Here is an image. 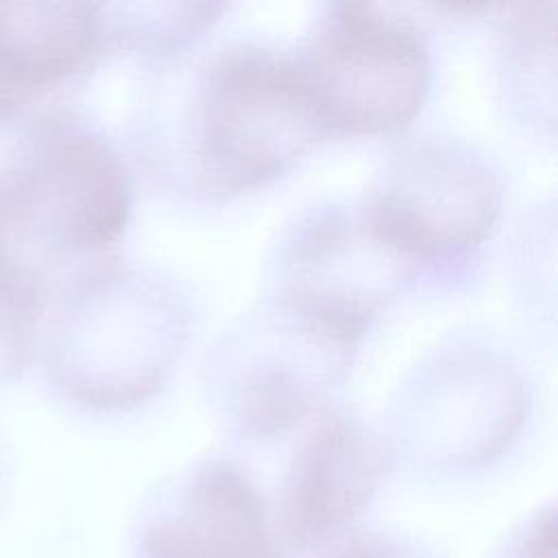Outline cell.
Instances as JSON below:
<instances>
[{"mask_svg": "<svg viewBox=\"0 0 558 558\" xmlns=\"http://www.w3.org/2000/svg\"><path fill=\"white\" fill-rule=\"evenodd\" d=\"M181 142L196 185L231 194L290 168L323 133L294 54L240 41L196 72Z\"/></svg>", "mask_w": 558, "mask_h": 558, "instance_id": "6da1fadb", "label": "cell"}, {"mask_svg": "<svg viewBox=\"0 0 558 558\" xmlns=\"http://www.w3.org/2000/svg\"><path fill=\"white\" fill-rule=\"evenodd\" d=\"M129 214L131 181L120 155L70 111L41 116L0 174V233L35 275L37 255L72 259L107 248Z\"/></svg>", "mask_w": 558, "mask_h": 558, "instance_id": "7a4b0ae2", "label": "cell"}, {"mask_svg": "<svg viewBox=\"0 0 558 558\" xmlns=\"http://www.w3.org/2000/svg\"><path fill=\"white\" fill-rule=\"evenodd\" d=\"M174 288L116 264L76 277L50 329V368L76 399L118 408L157 390L185 338Z\"/></svg>", "mask_w": 558, "mask_h": 558, "instance_id": "3957f363", "label": "cell"}, {"mask_svg": "<svg viewBox=\"0 0 558 558\" xmlns=\"http://www.w3.org/2000/svg\"><path fill=\"white\" fill-rule=\"evenodd\" d=\"M294 59L325 135L397 129L429 89L421 26L377 4H327Z\"/></svg>", "mask_w": 558, "mask_h": 558, "instance_id": "277c9868", "label": "cell"}, {"mask_svg": "<svg viewBox=\"0 0 558 558\" xmlns=\"http://www.w3.org/2000/svg\"><path fill=\"white\" fill-rule=\"evenodd\" d=\"M357 340L275 294L229 331L211 362V384L229 425L270 438L314 412L347 371Z\"/></svg>", "mask_w": 558, "mask_h": 558, "instance_id": "5b68a950", "label": "cell"}, {"mask_svg": "<svg viewBox=\"0 0 558 558\" xmlns=\"http://www.w3.org/2000/svg\"><path fill=\"white\" fill-rule=\"evenodd\" d=\"M421 270L364 198L316 211L292 231L279 253L277 296L360 340L377 310Z\"/></svg>", "mask_w": 558, "mask_h": 558, "instance_id": "8992f818", "label": "cell"}, {"mask_svg": "<svg viewBox=\"0 0 558 558\" xmlns=\"http://www.w3.org/2000/svg\"><path fill=\"white\" fill-rule=\"evenodd\" d=\"M366 203L425 268L464 255L490 229L499 192L482 157L449 137H416L384 166Z\"/></svg>", "mask_w": 558, "mask_h": 558, "instance_id": "52a82bcc", "label": "cell"}, {"mask_svg": "<svg viewBox=\"0 0 558 558\" xmlns=\"http://www.w3.org/2000/svg\"><path fill=\"white\" fill-rule=\"evenodd\" d=\"M133 558H286L266 490L235 462L198 460L163 480L131 530Z\"/></svg>", "mask_w": 558, "mask_h": 558, "instance_id": "ba28073f", "label": "cell"}, {"mask_svg": "<svg viewBox=\"0 0 558 558\" xmlns=\"http://www.w3.org/2000/svg\"><path fill=\"white\" fill-rule=\"evenodd\" d=\"M390 456L362 418L349 412L320 416L266 495L286 558H305L355 530Z\"/></svg>", "mask_w": 558, "mask_h": 558, "instance_id": "9c48e42d", "label": "cell"}, {"mask_svg": "<svg viewBox=\"0 0 558 558\" xmlns=\"http://www.w3.org/2000/svg\"><path fill=\"white\" fill-rule=\"evenodd\" d=\"M442 384L423 390V410H410L399 436L405 453L427 469L464 471L490 462L521 421V388L493 360L449 366Z\"/></svg>", "mask_w": 558, "mask_h": 558, "instance_id": "30bf717a", "label": "cell"}, {"mask_svg": "<svg viewBox=\"0 0 558 558\" xmlns=\"http://www.w3.org/2000/svg\"><path fill=\"white\" fill-rule=\"evenodd\" d=\"M102 44L100 4L0 2V122L85 70Z\"/></svg>", "mask_w": 558, "mask_h": 558, "instance_id": "8fae6325", "label": "cell"}, {"mask_svg": "<svg viewBox=\"0 0 558 558\" xmlns=\"http://www.w3.org/2000/svg\"><path fill=\"white\" fill-rule=\"evenodd\" d=\"M140 13H129L124 7H120L122 15L118 17H105L102 11V26H105V39L111 37L118 44L126 41L135 48H168L177 46L192 35L201 33L211 24V20L218 15L222 4L211 2H185V4H170L168 13L163 11V4H133Z\"/></svg>", "mask_w": 558, "mask_h": 558, "instance_id": "7c38bea8", "label": "cell"}, {"mask_svg": "<svg viewBox=\"0 0 558 558\" xmlns=\"http://www.w3.org/2000/svg\"><path fill=\"white\" fill-rule=\"evenodd\" d=\"M305 558H434L425 547L386 530L355 527Z\"/></svg>", "mask_w": 558, "mask_h": 558, "instance_id": "4fadbf2b", "label": "cell"}, {"mask_svg": "<svg viewBox=\"0 0 558 558\" xmlns=\"http://www.w3.org/2000/svg\"><path fill=\"white\" fill-rule=\"evenodd\" d=\"M493 558H556V510L538 508L521 521Z\"/></svg>", "mask_w": 558, "mask_h": 558, "instance_id": "5bb4252c", "label": "cell"}]
</instances>
